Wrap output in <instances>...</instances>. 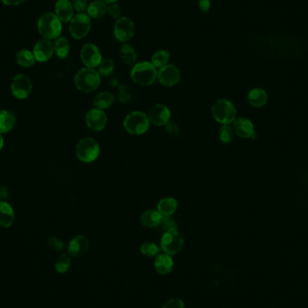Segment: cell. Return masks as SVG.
Here are the masks:
<instances>
[{"mask_svg":"<svg viewBox=\"0 0 308 308\" xmlns=\"http://www.w3.org/2000/svg\"><path fill=\"white\" fill-rule=\"evenodd\" d=\"M130 76L134 83L141 86H150L156 80L158 70L152 62H139L135 63L131 69Z\"/></svg>","mask_w":308,"mask_h":308,"instance_id":"6da1fadb","label":"cell"},{"mask_svg":"<svg viewBox=\"0 0 308 308\" xmlns=\"http://www.w3.org/2000/svg\"><path fill=\"white\" fill-rule=\"evenodd\" d=\"M101 82V76L98 70L90 68H84L77 73L74 77V84L77 88L84 93H90L96 90Z\"/></svg>","mask_w":308,"mask_h":308,"instance_id":"7a4b0ae2","label":"cell"},{"mask_svg":"<svg viewBox=\"0 0 308 308\" xmlns=\"http://www.w3.org/2000/svg\"><path fill=\"white\" fill-rule=\"evenodd\" d=\"M211 111L214 120L221 124H231L237 116L235 105L232 101L225 98H221L214 102Z\"/></svg>","mask_w":308,"mask_h":308,"instance_id":"3957f363","label":"cell"},{"mask_svg":"<svg viewBox=\"0 0 308 308\" xmlns=\"http://www.w3.org/2000/svg\"><path fill=\"white\" fill-rule=\"evenodd\" d=\"M38 30L44 39H56L62 33V21L52 13H45L38 21Z\"/></svg>","mask_w":308,"mask_h":308,"instance_id":"277c9868","label":"cell"},{"mask_svg":"<svg viewBox=\"0 0 308 308\" xmlns=\"http://www.w3.org/2000/svg\"><path fill=\"white\" fill-rule=\"evenodd\" d=\"M150 120L147 114L141 111H134L128 114L123 119V128L133 135H141L150 128Z\"/></svg>","mask_w":308,"mask_h":308,"instance_id":"5b68a950","label":"cell"},{"mask_svg":"<svg viewBox=\"0 0 308 308\" xmlns=\"http://www.w3.org/2000/svg\"><path fill=\"white\" fill-rule=\"evenodd\" d=\"M99 153L100 147L98 141L93 138H83L77 144V157L80 161L85 164H90L95 161L99 156Z\"/></svg>","mask_w":308,"mask_h":308,"instance_id":"8992f818","label":"cell"},{"mask_svg":"<svg viewBox=\"0 0 308 308\" xmlns=\"http://www.w3.org/2000/svg\"><path fill=\"white\" fill-rule=\"evenodd\" d=\"M184 246V239L177 231L164 232L160 239V249L171 256L178 254Z\"/></svg>","mask_w":308,"mask_h":308,"instance_id":"52a82bcc","label":"cell"},{"mask_svg":"<svg viewBox=\"0 0 308 308\" xmlns=\"http://www.w3.org/2000/svg\"><path fill=\"white\" fill-rule=\"evenodd\" d=\"M91 27L90 17L84 13L77 14L69 24V33L74 39L80 40L87 37Z\"/></svg>","mask_w":308,"mask_h":308,"instance_id":"ba28073f","label":"cell"},{"mask_svg":"<svg viewBox=\"0 0 308 308\" xmlns=\"http://www.w3.org/2000/svg\"><path fill=\"white\" fill-rule=\"evenodd\" d=\"M80 58L86 68L95 69L98 68L101 62L102 55L99 48L93 44H87L84 45L80 51Z\"/></svg>","mask_w":308,"mask_h":308,"instance_id":"9c48e42d","label":"cell"},{"mask_svg":"<svg viewBox=\"0 0 308 308\" xmlns=\"http://www.w3.org/2000/svg\"><path fill=\"white\" fill-rule=\"evenodd\" d=\"M157 79L164 87H174L180 81L182 73L178 67L172 64H167L160 68L158 71Z\"/></svg>","mask_w":308,"mask_h":308,"instance_id":"30bf717a","label":"cell"},{"mask_svg":"<svg viewBox=\"0 0 308 308\" xmlns=\"http://www.w3.org/2000/svg\"><path fill=\"white\" fill-rule=\"evenodd\" d=\"M33 89L32 82L28 77L24 74H19L13 79L11 84L12 94L19 99L28 98Z\"/></svg>","mask_w":308,"mask_h":308,"instance_id":"8fae6325","label":"cell"},{"mask_svg":"<svg viewBox=\"0 0 308 308\" xmlns=\"http://www.w3.org/2000/svg\"><path fill=\"white\" fill-rule=\"evenodd\" d=\"M147 116L150 123H153L156 126H164L170 122L171 112L167 105L156 104L150 108Z\"/></svg>","mask_w":308,"mask_h":308,"instance_id":"7c38bea8","label":"cell"},{"mask_svg":"<svg viewBox=\"0 0 308 308\" xmlns=\"http://www.w3.org/2000/svg\"><path fill=\"white\" fill-rule=\"evenodd\" d=\"M114 33L117 40L122 43H126L134 37V23L128 17L117 19L114 27Z\"/></svg>","mask_w":308,"mask_h":308,"instance_id":"4fadbf2b","label":"cell"},{"mask_svg":"<svg viewBox=\"0 0 308 308\" xmlns=\"http://www.w3.org/2000/svg\"><path fill=\"white\" fill-rule=\"evenodd\" d=\"M87 126L91 130L99 132L105 129L107 123V116L104 110L98 108H92L86 115Z\"/></svg>","mask_w":308,"mask_h":308,"instance_id":"5bb4252c","label":"cell"},{"mask_svg":"<svg viewBox=\"0 0 308 308\" xmlns=\"http://www.w3.org/2000/svg\"><path fill=\"white\" fill-rule=\"evenodd\" d=\"M233 130L237 136L243 138V139H248L255 138V130H254V125L252 122L245 117H238L233 121Z\"/></svg>","mask_w":308,"mask_h":308,"instance_id":"9a60e30c","label":"cell"},{"mask_svg":"<svg viewBox=\"0 0 308 308\" xmlns=\"http://www.w3.org/2000/svg\"><path fill=\"white\" fill-rule=\"evenodd\" d=\"M55 52L53 44H51V41L47 39L41 40L35 44L33 48V55L37 61L40 62H47Z\"/></svg>","mask_w":308,"mask_h":308,"instance_id":"2e32d148","label":"cell"},{"mask_svg":"<svg viewBox=\"0 0 308 308\" xmlns=\"http://www.w3.org/2000/svg\"><path fill=\"white\" fill-rule=\"evenodd\" d=\"M89 248V241L82 234L77 235L69 243L68 251L73 257H81Z\"/></svg>","mask_w":308,"mask_h":308,"instance_id":"e0dca14e","label":"cell"},{"mask_svg":"<svg viewBox=\"0 0 308 308\" xmlns=\"http://www.w3.org/2000/svg\"><path fill=\"white\" fill-rule=\"evenodd\" d=\"M73 3L69 0H58L55 5L56 16L62 22L68 23L71 21L74 16Z\"/></svg>","mask_w":308,"mask_h":308,"instance_id":"ac0fdd59","label":"cell"},{"mask_svg":"<svg viewBox=\"0 0 308 308\" xmlns=\"http://www.w3.org/2000/svg\"><path fill=\"white\" fill-rule=\"evenodd\" d=\"M173 260L167 253L159 254L154 261V268L160 275H167L173 268Z\"/></svg>","mask_w":308,"mask_h":308,"instance_id":"d6986e66","label":"cell"},{"mask_svg":"<svg viewBox=\"0 0 308 308\" xmlns=\"http://www.w3.org/2000/svg\"><path fill=\"white\" fill-rule=\"evenodd\" d=\"M162 215L158 212V210L149 209L141 214L140 223L145 228H156L160 225L162 219Z\"/></svg>","mask_w":308,"mask_h":308,"instance_id":"ffe728a7","label":"cell"},{"mask_svg":"<svg viewBox=\"0 0 308 308\" xmlns=\"http://www.w3.org/2000/svg\"><path fill=\"white\" fill-rule=\"evenodd\" d=\"M248 102L254 107H262L268 102V93L261 87H255L249 92L247 97Z\"/></svg>","mask_w":308,"mask_h":308,"instance_id":"44dd1931","label":"cell"},{"mask_svg":"<svg viewBox=\"0 0 308 308\" xmlns=\"http://www.w3.org/2000/svg\"><path fill=\"white\" fill-rule=\"evenodd\" d=\"M15 220V213L9 204L0 200V226L10 227Z\"/></svg>","mask_w":308,"mask_h":308,"instance_id":"7402d4cb","label":"cell"},{"mask_svg":"<svg viewBox=\"0 0 308 308\" xmlns=\"http://www.w3.org/2000/svg\"><path fill=\"white\" fill-rule=\"evenodd\" d=\"M178 203L174 197L168 196L159 201L157 210L162 216H171L178 209Z\"/></svg>","mask_w":308,"mask_h":308,"instance_id":"603a6c76","label":"cell"},{"mask_svg":"<svg viewBox=\"0 0 308 308\" xmlns=\"http://www.w3.org/2000/svg\"><path fill=\"white\" fill-rule=\"evenodd\" d=\"M87 12L91 19H101L107 13V5L103 0H95L88 5Z\"/></svg>","mask_w":308,"mask_h":308,"instance_id":"cb8c5ba5","label":"cell"},{"mask_svg":"<svg viewBox=\"0 0 308 308\" xmlns=\"http://www.w3.org/2000/svg\"><path fill=\"white\" fill-rule=\"evenodd\" d=\"M15 115L8 110L0 111V133H8L15 124Z\"/></svg>","mask_w":308,"mask_h":308,"instance_id":"d4e9b609","label":"cell"},{"mask_svg":"<svg viewBox=\"0 0 308 308\" xmlns=\"http://www.w3.org/2000/svg\"><path fill=\"white\" fill-rule=\"evenodd\" d=\"M115 102V96L108 91H104L99 94L93 100V105L95 108L104 109L109 108Z\"/></svg>","mask_w":308,"mask_h":308,"instance_id":"484cf974","label":"cell"},{"mask_svg":"<svg viewBox=\"0 0 308 308\" xmlns=\"http://www.w3.org/2000/svg\"><path fill=\"white\" fill-rule=\"evenodd\" d=\"M120 58L127 65H134L137 60V55L130 44H125L120 50Z\"/></svg>","mask_w":308,"mask_h":308,"instance_id":"4316f807","label":"cell"},{"mask_svg":"<svg viewBox=\"0 0 308 308\" xmlns=\"http://www.w3.org/2000/svg\"><path fill=\"white\" fill-rule=\"evenodd\" d=\"M55 51L56 55L60 59H65L68 57L69 53V43L65 37H58L53 44Z\"/></svg>","mask_w":308,"mask_h":308,"instance_id":"83f0119b","label":"cell"},{"mask_svg":"<svg viewBox=\"0 0 308 308\" xmlns=\"http://www.w3.org/2000/svg\"><path fill=\"white\" fill-rule=\"evenodd\" d=\"M170 61V53L165 50H160L152 55V63L156 68H162L168 64Z\"/></svg>","mask_w":308,"mask_h":308,"instance_id":"f1b7e54d","label":"cell"},{"mask_svg":"<svg viewBox=\"0 0 308 308\" xmlns=\"http://www.w3.org/2000/svg\"><path fill=\"white\" fill-rule=\"evenodd\" d=\"M234 130H233V127L232 125L230 124H222V126L219 129V140L223 142V143H230L232 142L234 137Z\"/></svg>","mask_w":308,"mask_h":308,"instance_id":"f546056e","label":"cell"},{"mask_svg":"<svg viewBox=\"0 0 308 308\" xmlns=\"http://www.w3.org/2000/svg\"><path fill=\"white\" fill-rule=\"evenodd\" d=\"M16 61L19 62V65L27 68V67H31L34 64L35 58H34L33 53H32L31 51L23 50V51H19V53L16 55Z\"/></svg>","mask_w":308,"mask_h":308,"instance_id":"4dcf8cb0","label":"cell"},{"mask_svg":"<svg viewBox=\"0 0 308 308\" xmlns=\"http://www.w3.org/2000/svg\"><path fill=\"white\" fill-rule=\"evenodd\" d=\"M140 250L142 255H144L146 257L152 258L156 257L160 254V248L157 245L156 243L147 242L141 244Z\"/></svg>","mask_w":308,"mask_h":308,"instance_id":"1f68e13d","label":"cell"},{"mask_svg":"<svg viewBox=\"0 0 308 308\" xmlns=\"http://www.w3.org/2000/svg\"><path fill=\"white\" fill-rule=\"evenodd\" d=\"M115 70V62L111 59H104L98 66V73L102 77H108Z\"/></svg>","mask_w":308,"mask_h":308,"instance_id":"d6a6232c","label":"cell"},{"mask_svg":"<svg viewBox=\"0 0 308 308\" xmlns=\"http://www.w3.org/2000/svg\"><path fill=\"white\" fill-rule=\"evenodd\" d=\"M71 265V260L67 254H62L55 263V269L57 272L63 274L69 270Z\"/></svg>","mask_w":308,"mask_h":308,"instance_id":"836d02e7","label":"cell"},{"mask_svg":"<svg viewBox=\"0 0 308 308\" xmlns=\"http://www.w3.org/2000/svg\"><path fill=\"white\" fill-rule=\"evenodd\" d=\"M156 228L159 229L162 232H171V231H177L178 230V225L177 223L171 218V216H164L160 225L157 226Z\"/></svg>","mask_w":308,"mask_h":308,"instance_id":"e575fe53","label":"cell"},{"mask_svg":"<svg viewBox=\"0 0 308 308\" xmlns=\"http://www.w3.org/2000/svg\"><path fill=\"white\" fill-rule=\"evenodd\" d=\"M117 97H118V100L121 103H127V102L130 101L132 92H131L129 86L128 85H123V84L119 85Z\"/></svg>","mask_w":308,"mask_h":308,"instance_id":"d590c367","label":"cell"},{"mask_svg":"<svg viewBox=\"0 0 308 308\" xmlns=\"http://www.w3.org/2000/svg\"><path fill=\"white\" fill-rule=\"evenodd\" d=\"M165 130L171 137H178L180 135V128L174 122H169L165 125Z\"/></svg>","mask_w":308,"mask_h":308,"instance_id":"8d00e7d4","label":"cell"},{"mask_svg":"<svg viewBox=\"0 0 308 308\" xmlns=\"http://www.w3.org/2000/svg\"><path fill=\"white\" fill-rule=\"evenodd\" d=\"M47 243L48 245L51 247L52 250H57V251L62 250L64 248V243L62 242V240L59 239L57 237H50L48 239Z\"/></svg>","mask_w":308,"mask_h":308,"instance_id":"74e56055","label":"cell"},{"mask_svg":"<svg viewBox=\"0 0 308 308\" xmlns=\"http://www.w3.org/2000/svg\"><path fill=\"white\" fill-rule=\"evenodd\" d=\"M162 308H185V304L179 298H171L164 304Z\"/></svg>","mask_w":308,"mask_h":308,"instance_id":"f35d334b","label":"cell"},{"mask_svg":"<svg viewBox=\"0 0 308 308\" xmlns=\"http://www.w3.org/2000/svg\"><path fill=\"white\" fill-rule=\"evenodd\" d=\"M73 8L76 11L83 13V12L87 11L88 1L87 0H73Z\"/></svg>","mask_w":308,"mask_h":308,"instance_id":"ab89813d","label":"cell"},{"mask_svg":"<svg viewBox=\"0 0 308 308\" xmlns=\"http://www.w3.org/2000/svg\"><path fill=\"white\" fill-rule=\"evenodd\" d=\"M107 13L110 16H112L113 19H119L120 15H121V9L118 5L113 3V4H109V6H107Z\"/></svg>","mask_w":308,"mask_h":308,"instance_id":"60d3db41","label":"cell"},{"mask_svg":"<svg viewBox=\"0 0 308 308\" xmlns=\"http://www.w3.org/2000/svg\"><path fill=\"white\" fill-rule=\"evenodd\" d=\"M198 4H200V8L201 9V11L203 12V13H207L210 9V0H200Z\"/></svg>","mask_w":308,"mask_h":308,"instance_id":"b9f144b4","label":"cell"},{"mask_svg":"<svg viewBox=\"0 0 308 308\" xmlns=\"http://www.w3.org/2000/svg\"><path fill=\"white\" fill-rule=\"evenodd\" d=\"M5 5L8 6H17V5L22 4L26 0H1Z\"/></svg>","mask_w":308,"mask_h":308,"instance_id":"7bdbcfd3","label":"cell"},{"mask_svg":"<svg viewBox=\"0 0 308 308\" xmlns=\"http://www.w3.org/2000/svg\"><path fill=\"white\" fill-rule=\"evenodd\" d=\"M8 190L6 187H1L0 188V198L1 201H4L6 198H8Z\"/></svg>","mask_w":308,"mask_h":308,"instance_id":"ee69618b","label":"cell"},{"mask_svg":"<svg viewBox=\"0 0 308 308\" xmlns=\"http://www.w3.org/2000/svg\"><path fill=\"white\" fill-rule=\"evenodd\" d=\"M109 85L112 87H117V86H119V80L117 79H112L109 81Z\"/></svg>","mask_w":308,"mask_h":308,"instance_id":"f6af8a7d","label":"cell"},{"mask_svg":"<svg viewBox=\"0 0 308 308\" xmlns=\"http://www.w3.org/2000/svg\"><path fill=\"white\" fill-rule=\"evenodd\" d=\"M3 144H4V141H3V137H2L1 133H0V151H1V149L3 147Z\"/></svg>","mask_w":308,"mask_h":308,"instance_id":"bcb514c9","label":"cell"},{"mask_svg":"<svg viewBox=\"0 0 308 308\" xmlns=\"http://www.w3.org/2000/svg\"><path fill=\"white\" fill-rule=\"evenodd\" d=\"M106 4H113V3H116L117 0H103Z\"/></svg>","mask_w":308,"mask_h":308,"instance_id":"7dc6e473","label":"cell"}]
</instances>
